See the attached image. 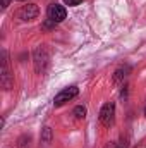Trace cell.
Wrapping results in <instances>:
<instances>
[{"mask_svg": "<svg viewBox=\"0 0 146 148\" xmlns=\"http://www.w3.org/2000/svg\"><path fill=\"white\" fill-rule=\"evenodd\" d=\"M0 84L3 90H10L14 84V77L9 71V59H7V52H2V71H0Z\"/></svg>", "mask_w": 146, "mask_h": 148, "instance_id": "obj_1", "label": "cell"}, {"mask_svg": "<svg viewBox=\"0 0 146 148\" xmlns=\"http://www.w3.org/2000/svg\"><path fill=\"white\" fill-rule=\"evenodd\" d=\"M77 93H79V88H77V86L64 88L62 91H59V93L55 95V98H53V105H55V107H62L64 103H67V102H71L72 98H76Z\"/></svg>", "mask_w": 146, "mask_h": 148, "instance_id": "obj_2", "label": "cell"}, {"mask_svg": "<svg viewBox=\"0 0 146 148\" xmlns=\"http://www.w3.org/2000/svg\"><path fill=\"white\" fill-rule=\"evenodd\" d=\"M48 60H50V55H48L46 48L45 47H38L35 50V71L38 74L45 73V69L48 66Z\"/></svg>", "mask_w": 146, "mask_h": 148, "instance_id": "obj_3", "label": "cell"}, {"mask_svg": "<svg viewBox=\"0 0 146 148\" xmlns=\"http://www.w3.org/2000/svg\"><path fill=\"white\" fill-rule=\"evenodd\" d=\"M46 16H48V19L52 21V23H62L65 17H67V10H65V7L64 5H60V3H50L48 5V10H46Z\"/></svg>", "mask_w": 146, "mask_h": 148, "instance_id": "obj_4", "label": "cell"}, {"mask_svg": "<svg viewBox=\"0 0 146 148\" xmlns=\"http://www.w3.org/2000/svg\"><path fill=\"white\" fill-rule=\"evenodd\" d=\"M115 121V103L113 102H107L102 110H100V122L105 126V127H110Z\"/></svg>", "mask_w": 146, "mask_h": 148, "instance_id": "obj_5", "label": "cell"}, {"mask_svg": "<svg viewBox=\"0 0 146 148\" xmlns=\"http://www.w3.org/2000/svg\"><path fill=\"white\" fill-rule=\"evenodd\" d=\"M38 14H40L38 5L28 3V5H23V9L19 10V19H23V21H33V19L38 17Z\"/></svg>", "mask_w": 146, "mask_h": 148, "instance_id": "obj_6", "label": "cell"}, {"mask_svg": "<svg viewBox=\"0 0 146 148\" xmlns=\"http://www.w3.org/2000/svg\"><path fill=\"white\" fill-rule=\"evenodd\" d=\"M29 145H31V136H29V134L19 136V140H17V148H29Z\"/></svg>", "mask_w": 146, "mask_h": 148, "instance_id": "obj_7", "label": "cell"}, {"mask_svg": "<svg viewBox=\"0 0 146 148\" xmlns=\"http://www.w3.org/2000/svg\"><path fill=\"white\" fill-rule=\"evenodd\" d=\"M41 141L45 145H48L52 141V129L50 127H43V134H41Z\"/></svg>", "mask_w": 146, "mask_h": 148, "instance_id": "obj_8", "label": "cell"}, {"mask_svg": "<svg viewBox=\"0 0 146 148\" xmlns=\"http://www.w3.org/2000/svg\"><path fill=\"white\" fill-rule=\"evenodd\" d=\"M126 73H127V69H122V67H120V69H117V71H115V74H113V83H119V81H122V79L127 76Z\"/></svg>", "mask_w": 146, "mask_h": 148, "instance_id": "obj_9", "label": "cell"}, {"mask_svg": "<svg viewBox=\"0 0 146 148\" xmlns=\"http://www.w3.org/2000/svg\"><path fill=\"white\" fill-rule=\"evenodd\" d=\"M72 114H74V117H76V119H84V115H86V109H84L83 105H77V107L74 109Z\"/></svg>", "mask_w": 146, "mask_h": 148, "instance_id": "obj_10", "label": "cell"}, {"mask_svg": "<svg viewBox=\"0 0 146 148\" xmlns=\"http://www.w3.org/2000/svg\"><path fill=\"white\" fill-rule=\"evenodd\" d=\"M83 0H64V3L65 5H69V7H76V5H79Z\"/></svg>", "mask_w": 146, "mask_h": 148, "instance_id": "obj_11", "label": "cell"}, {"mask_svg": "<svg viewBox=\"0 0 146 148\" xmlns=\"http://www.w3.org/2000/svg\"><path fill=\"white\" fill-rule=\"evenodd\" d=\"M9 7V0H2V10H5Z\"/></svg>", "mask_w": 146, "mask_h": 148, "instance_id": "obj_12", "label": "cell"}, {"mask_svg": "<svg viewBox=\"0 0 146 148\" xmlns=\"http://www.w3.org/2000/svg\"><path fill=\"white\" fill-rule=\"evenodd\" d=\"M145 115H146V109H145Z\"/></svg>", "mask_w": 146, "mask_h": 148, "instance_id": "obj_13", "label": "cell"}, {"mask_svg": "<svg viewBox=\"0 0 146 148\" xmlns=\"http://www.w3.org/2000/svg\"><path fill=\"white\" fill-rule=\"evenodd\" d=\"M19 2H24V0H19Z\"/></svg>", "mask_w": 146, "mask_h": 148, "instance_id": "obj_14", "label": "cell"}]
</instances>
